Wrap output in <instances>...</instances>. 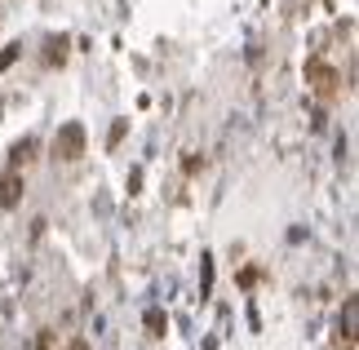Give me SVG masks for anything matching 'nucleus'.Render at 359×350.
Here are the masks:
<instances>
[{"mask_svg":"<svg viewBox=\"0 0 359 350\" xmlns=\"http://www.w3.org/2000/svg\"><path fill=\"white\" fill-rule=\"evenodd\" d=\"M85 142H89L85 124H80V120H72V124H62V129L53 133V142H49V156H53V160H62V164H76L80 156H85Z\"/></svg>","mask_w":359,"mask_h":350,"instance_id":"f257e3e1","label":"nucleus"},{"mask_svg":"<svg viewBox=\"0 0 359 350\" xmlns=\"http://www.w3.org/2000/svg\"><path fill=\"white\" fill-rule=\"evenodd\" d=\"M306 85H311V93L320 97V102H337L341 76H337V67H328L324 58H311L306 62Z\"/></svg>","mask_w":359,"mask_h":350,"instance_id":"f03ea898","label":"nucleus"},{"mask_svg":"<svg viewBox=\"0 0 359 350\" xmlns=\"http://www.w3.org/2000/svg\"><path fill=\"white\" fill-rule=\"evenodd\" d=\"M22 173L18 169H5L0 173V208H18L22 204Z\"/></svg>","mask_w":359,"mask_h":350,"instance_id":"7ed1b4c3","label":"nucleus"},{"mask_svg":"<svg viewBox=\"0 0 359 350\" xmlns=\"http://www.w3.org/2000/svg\"><path fill=\"white\" fill-rule=\"evenodd\" d=\"M32 156H36V137H22V142H13L9 164H13V169H22V164H32Z\"/></svg>","mask_w":359,"mask_h":350,"instance_id":"20e7f679","label":"nucleus"},{"mask_svg":"<svg viewBox=\"0 0 359 350\" xmlns=\"http://www.w3.org/2000/svg\"><path fill=\"white\" fill-rule=\"evenodd\" d=\"M45 49H49V53H45V62H49V67H58V62L67 58V40H62V36H58V40H49Z\"/></svg>","mask_w":359,"mask_h":350,"instance_id":"39448f33","label":"nucleus"},{"mask_svg":"<svg viewBox=\"0 0 359 350\" xmlns=\"http://www.w3.org/2000/svg\"><path fill=\"white\" fill-rule=\"evenodd\" d=\"M18 58H22V45H5V49H0V76H5Z\"/></svg>","mask_w":359,"mask_h":350,"instance_id":"423d86ee","label":"nucleus"},{"mask_svg":"<svg viewBox=\"0 0 359 350\" xmlns=\"http://www.w3.org/2000/svg\"><path fill=\"white\" fill-rule=\"evenodd\" d=\"M147 328H151V337H164V328H169V319H164L160 311H147Z\"/></svg>","mask_w":359,"mask_h":350,"instance_id":"0eeeda50","label":"nucleus"},{"mask_svg":"<svg viewBox=\"0 0 359 350\" xmlns=\"http://www.w3.org/2000/svg\"><path fill=\"white\" fill-rule=\"evenodd\" d=\"M124 129H129V120H116V124H111V133H107V147H120Z\"/></svg>","mask_w":359,"mask_h":350,"instance_id":"6e6552de","label":"nucleus"}]
</instances>
